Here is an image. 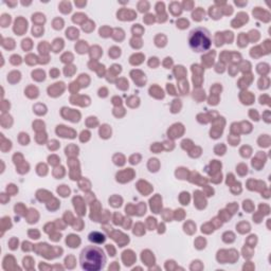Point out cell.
<instances>
[{
  "instance_id": "6",
  "label": "cell",
  "mask_w": 271,
  "mask_h": 271,
  "mask_svg": "<svg viewBox=\"0 0 271 271\" xmlns=\"http://www.w3.org/2000/svg\"><path fill=\"white\" fill-rule=\"evenodd\" d=\"M50 74H51L52 78H57V74H58V72H57L56 70H52L50 72Z\"/></svg>"
},
{
  "instance_id": "2",
  "label": "cell",
  "mask_w": 271,
  "mask_h": 271,
  "mask_svg": "<svg viewBox=\"0 0 271 271\" xmlns=\"http://www.w3.org/2000/svg\"><path fill=\"white\" fill-rule=\"evenodd\" d=\"M188 44L195 52H205L209 50L212 44L210 32L205 28H196L192 30L188 36Z\"/></svg>"
},
{
  "instance_id": "3",
  "label": "cell",
  "mask_w": 271,
  "mask_h": 271,
  "mask_svg": "<svg viewBox=\"0 0 271 271\" xmlns=\"http://www.w3.org/2000/svg\"><path fill=\"white\" fill-rule=\"evenodd\" d=\"M106 239V237L104 236L103 234H101L100 232H92L90 233V235H89V240H91V242H94V243H104Z\"/></svg>"
},
{
  "instance_id": "4",
  "label": "cell",
  "mask_w": 271,
  "mask_h": 271,
  "mask_svg": "<svg viewBox=\"0 0 271 271\" xmlns=\"http://www.w3.org/2000/svg\"><path fill=\"white\" fill-rule=\"evenodd\" d=\"M57 192L61 193V196L66 197V196H68V195H69V193H70V190H69V188H67L66 185H61V188H58Z\"/></svg>"
},
{
  "instance_id": "1",
  "label": "cell",
  "mask_w": 271,
  "mask_h": 271,
  "mask_svg": "<svg viewBox=\"0 0 271 271\" xmlns=\"http://www.w3.org/2000/svg\"><path fill=\"white\" fill-rule=\"evenodd\" d=\"M81 267L86 271H99L106 265V255L102 248L87 246L79 254Z\"/></svg>"
},
{
  "instance_id": "5",
  "label": "cell",
  "mask_w": 271,
  "mask_h": 271,
  "mask_svg": "<svg viewBox=\"0 0 271 271\" xmlns=\"http://www.w3.org/2000/svg\"><path fill=\"white\" fill-rule=\"evenodd\" d=\"M32 32H33V35H35V36H39V35H41V34L44 33V29H43V30H40V31H38L36 27H34L33 30H32Z\"/></svg>"
}]
</instances>
